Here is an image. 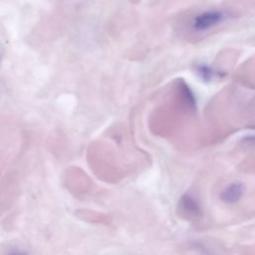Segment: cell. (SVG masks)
<instances>
[{
  "label": "cell",
  "mask_w": 255,
  "mask_h": 255,
  "mask_svg": "<svg viewBox=\"0 0 255 255\" xmlns=\"http://www.w3.org/2000/svg\"><path fill=\"white\" fill-rule=\"evenodd\" d=\"M231 13L222 8H209L194 14L188 24L191 33L199 35L205 34L221 26L231 18Z\"/></svg>",
  "instance_id": "obj_1"
},
{
  "label": "cell",
  "mask_w": 255,
  "mask_h": 255,
  "mask_svg": "<svg viewBox=\"0 0 255 255\" xmlns=\"http://www.w3.org/2000/svg\"><path fill=\"white\" fill-rule=\"evenodd\" d=\"M244 193V186L240 182H233L227 185L220 193V198L223 202L234 204L240 200Z\"/></svg>",
  "instance_id": "obj_2"
},
{
  "label": "cell",
  "mask_w": 255,
  "mask_h": 255,
  "mask_svg": "<svg viewBox=\"0 0 255 255\" xmlns=\"http://www.w3.org/2000/svg\"><path fill=\"white\" fill-rule=\"evenodd\" d=\"M179 207L186 215L190 217H198L202 213L199 201L197 200V198L189 193H185L184 195H182V197L180 198Z\"/></svg>",
  "instance_id": "obj_3"
},
{
  "label": "cell",
  "mask_w": 255,
  "mask_h": 255,
  "mask_svg": "<svg viewBox=\"0 0 255 255\" xmlns=\"http://www.w3.org/2000/svg\"><path fill=\"white\" fill-rule=\"evenodd\" d=\"M195 72L204 81H210L214 78V76L219 74L218 72H215L211 67H209L207 65H204V64L197 65L196 68H195Z\"/></svg>",
  "instance_id": "obj_4"
},
{
  "label": "cell",
  "mask_w": 255,
  "mask_h": 255,
  "mask_svg": "<svg viewBox=\"0 0 255 255\" xmlns=\"http://www.w3.org/2000/svg\"><path fill=\"white\" fill-rule=\"evenodd\" d=\"M1 55H2V52H1V48H0V58H1Z\"/></svg>",
  "instance_id": "obj_5"
}]
</instances>
